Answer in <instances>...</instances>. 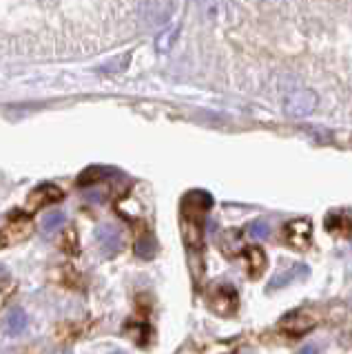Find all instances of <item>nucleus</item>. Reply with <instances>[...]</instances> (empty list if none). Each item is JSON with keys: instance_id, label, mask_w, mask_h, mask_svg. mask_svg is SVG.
<instances>
[{"instance_id": "423d86ee", "label": "nucleus", "mask_w": 352, "mask_h": 354, "mask_svg": "<svg viewBox=\"0 0 352 354\" xmlns=\"http://www.w3.org/2000/svg\"><path fill=\"white\" fill-rule=\"evenodd\" d=\"M315 317L308 313V310H297V313H290L281 319V332H286L288 337H302L306 332H311L315 328Z\"/></svg>"}, {"instance_id": "1a4fd4ad", "label": "nucleus", "mask_w": 352, "mask_h": 354, "mask_svg": "<svg viewBox=\"0 0 352 354\" xmlns=\"http://www.w3.org/2000/svg\"><path fill=\"white\" fill-rule=\"evenodd\" d=\"M171 11V0H147L145 7H142V16H145L149 25H162V22L169 20Z\"/></svg>"}, {"instance_id": "5701e85b", "label": "nucleus", "mask_w": 352, "mask_h": 354, "mask_svg": "<svg viewBox=\"0 0 352 354\" xmlns=\"http://www.w3.org/2000/svg\"><path fill=\"white\" fill-rule=\"evenodd\" d=\"M5 241H7V239H5L3 235H0V246H3V243H5Z\"/></svg>"}, {"instance_id": "ddd939ff", "label": "nucleus", "mask_w": 352, "mask_h": 354, "mask_svg": "<svg viewBox=\"0 0 352 354\" xmlns=\"http://www.w3.org/2000/svg\"><path fill=\"white\" fill-rule=\"evenodd\" d=\"M244 254H246V263H248L252 277H259L263 270H266L268 259H266V252H263L261 248H248Z\"/></svg>"}, {"instance_id": "aec40b11", "label": "nucleus", "mask_w": 352, "mask_h": 354, "mask_svg": "<svg viewBox=\"0 0 352 354\" xmlns=\"http://www.w3.org/2000/svg\"><path fill=\"white\" fill-rule=\"evenodd\" d=\"M62 224H64V213H51V215H47L45 219H42L40 226L45 232H53V230H58Z\"/></svg>"}, {"instance_id": "6e6552de", "label": "nucleus", "mask_w": 352, "mask_h": 354, "mask_svg": "<svg viewBox=\"0 0 352 354\" xmlns=\"http://www.w3.org/2000/svg\"><path fill=\"white\" fill-rule=\"evenodd\" d=\"M95 239L100 243V248L104 254H118L124 246V235L122 230L113 224H102L95 228Z\"/></svg>"}, {"instance_id": "f257e3e1", "label": "nucleus", "mask_w": 352, "mask_h": 354, "mask_svg": "<svg viewBox=\"0 0 352 354\" xmlns=\"http://www.w3.org/2000/svg\"><path fill=\"white\" fill-rule=\"evenodd\" d=\"M200 16L215 25H230L237 18L235 0H195Z\"/></svg>"}, {"instance_id": "412c9836", "label": "nucleus", "mask_w": 352, "mask_h": 354, "mask_svg": "<svg viewBox=\"0 0 352 354\" xmlns=\"http://www.w3.org/2000/svg\"><path fill=\"white\" fill-rule=\"evenodd\" d=\"M175 33H178V29H173V31H164L162 36L158 38V49L160 51H169L171 49V44L175 42Z\"/></svg>"}, {"instance_id": "4be33fe9", "label": "nucleus", "mask_w": 352, "mask_h": 354, "mask_svg": "<svg viewBox=\"0 0 352 354\" xmlns=\"http://www.w3.org/2000/svg\"><path fill=\"white\" fill-rule=\"evenodd\" d=\"M297 354H319V348L317 346H306V348H302Z\"/></svg>"}, {"instance_id": "b1692460", "label": "nucleus", "mask_w": 352, "mask_h": 354, "mask_svg": "<svg viewBox=\"0 0 352 354\" xmlns=\"http://www.w3.org/2000/svg\"><path fill=\"white\" fill-rule=\"evenodd\" d=\"M111 354H124V352H111Z\"/></svg>"}, {"instance_id": "9b49d317", "label": "nucleus", "mask_w": 352, "mask_h": 354, "mask_svg": "<svg viewBox=\"0 0 352 354\" xmlns=\"http://www.w3.org/2000/svg\"><path fill=\"white\" fill-rule=\"evenodd\" d=\"M324 226H326V230H330L337 237H350L352 235V215L350 213H328Z\"/></svg>"}, {"instance_id": "9d476101", "label": "nucleus", "mask_w": 352, "mask_h": 354, "mask_svg": "<svg viewBox=\"0 0 352 354\" xmlns=\"http://www.w3.org/2000/svg\"><path fill=\"white\" fill-rule=\"evenodd\" d=\"M308 277V266L306 263H297V266H290L288 270H281L279 274H275L270 283H268V290H279V288L288 286L293 281H299V279H306Z\"/></svg>"}, {"instance_id": "39448f33", "label": "nucleus", "mask_w": 352, "mask_h": 354, "mask_svg": "<svg viewBox=\"0 0 352 354\" xmlns=\"http://www.w3.org/2000/svg\"><path fill=\"white\" fill-rule=\"evenodd\" d=\"M284 235H286V241H288L290 246L306 250L313 243V221L304 219V217L302 219H293V221L286 224Z\"/></svg>"}, {"instance_id": "7ed1b4c3", "label": "nucleus", "mask_w": 352, "mask_h": 354, "mask_svg": "<svg viewBox=\"0 0 352 354\" xmlns=\"http://www.w3.org/2000/svg\"><path fill=\"white\" fill-rule=\"evenodd\" d=\"M317 106V95L311 88H297V91L288 93V97L284 100V111L290 118H306L311 115Z\"/></svg>"}, {"instance_id": "6ab92c4d", "label": "nucleus", "mask_w": 352, "mask_h": 354, "mask_svg": "<svg viewBox=\"0 0 352 354\" xmlns=\"http://www.w3.org/2000/svg\"><path fill=\"white\" fill-rule=\"evenodd\" d=\"M14 290H16V283L12 279V274L7 270H0V308H3L7 299L14 295Z\"/></svg>"}, {"instance_id": "2eb2a0df", "label": "nucleus", "mask_w": 352, "mask_h": 354, "mask_svg": "<svg viewBox=\"0 0 352 354\" xmlns=\"http://www.w3.org/2000/svg\"><path fill=\"white\" fill-rule=\"evenodd\" d=\"M115 175L113 169H104V166H95V169H86L80 175V184L82 186H89V184H98V182H104L106 177Z\"/></svg>"}, {"instance_id": "4468645a", "label": "nucleus", "mask_w": 352, "mask_h": 354, "mask_svg": "<svg viewBox=\"0 0 352 354\" xmlns=\"http://www.w3.org/2000/svg\"><path fill=\"white\" fill-rule=\"evenodd\" d=\"M241 248H244V239H241V232L239 230H226L224 237H222V250L233 257V254H239Z\"/></svg>"}, {"instance_id": "f3484780", "label": "nucleus", "mask_w": 352, "mask_h": 354, "mask_svg": "<svg viewBox=\"0 0 352 354\" xmlns=\"http://www.w3.org/2000/svg\"><path fill=\"white\" fill-rule=\"evenodd\" d=\"M136 252H138V257H142V259H151L153 254L158 252V243H156V239H153V235H142L138 241H136Z\"/></svg>"}, {"instance_id": "dca6fc26", "label": "nucleus", "mask_w": 352, "mask_h": 354, "mask_svg": "<svg viewBox=\"0 0 352 354\" xmlns=\"http://www.w3.org/2000/svg\"><path fill=\"white\" fill-rule=\"evenodd\" d=\"M246 235L250 239H268L270 237V221L268 219H252L250 224L246 226Z\"/></svg>"}, {"instance_id": "a211bd4d", "label": "nucleus", "mask_w": 352, "mask_h": 354, "mask_svg": "<svg viewBox=\"0 0 352 354\" xmlns=\"http://www.w3.org/2000/svg\"><path fill=\"white\" fill-rule=\"evenodd\" d=\"M237 341H211L202 348V354H235Z\"/></svg>"}, {"instance_id": "f8f14e48", "label": "nucleus", "mask_w": 352, "mask_h": 354, "mask_svg": "<svg viewBox=\"0 0 352 354\" xmlns=\"http://www.w3.org/2000/svg\"><path fill=\"white\" fill-rule=\"evenodd\" d=\"M25 330H27V315L20 308H14L12 313H9V317H7L5 335L7 337H18V335H23Z\"/></svg>"}, {"instance_id": "f03ea898", "label": "nucleus", "mask_w": 352, "mask_h": 354, "mask_svg": "<svg viewBox=\"0 0 352 354\" xmlns=\"http://www.w3.org/2000/svg\"><path fill=\"white\" fill-rule=\"evenodd\" d=\"M208 299V306H211L213 313L222 315V317H230L237 313V306H239V297L237 290L233 286L228 283H217L213 286L211 290L206 295Z\"/></svg>"}, {"instance_id": "20e7f679", "label": "nucleus", "mask_w": 352, "mask_h": 354, "mask_svg": "<svg viewBox=\"0 0 352 354\" xmlns=\"http://www.w3.org/2000/svg\"><path fill=\"white\" fill-rule=\"evenodd\" d=\"M213 206V197L206 191H191L182 199V219H195L202 221L208 213V208Z\"/></svg>"}, {"instance_id": "0eeeda50", "label": "nucleus", "mask_w": 352, "mask_h": 354, "mask_svg": "<svg viewBox=\"0 0 352 354\" xmlns=\"http://www.w3.org/2000/svg\"><path fill=\"white\" fill-rule=\"evenodd\" d=\"M62 197V191L56 184H42L38 188H34L29 195H27V202H25V210L27 213H36V210L45 208L51 202H58Z\"/></svg>"}]
</instances>
